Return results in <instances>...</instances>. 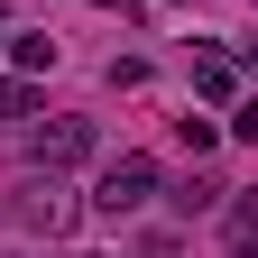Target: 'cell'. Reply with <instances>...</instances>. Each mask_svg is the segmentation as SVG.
<instances>
[{"label": "cell", "instance_id": "6da1fadb", "mask_svg": "<svg viewBox=\"0 0 258 258\" xmlns=\"http://www.w3.org/2000/svg\"><path fill=\"white\" fill-rule=\"evenodd\" d=\"M74 221V184H64V166H28L19 194H10V231H64Z\"/></svg>", "mask_w": 258, "mask_h": 258}, {"label": "cell", "instance_id": "7a4b0ae2", "mask_svg": "<svg viewBox=\"0 0 258 258\" xmlns=\"http://www.w3.org/2000/svg\"><path fill=\"white\" fill-rule=\"evenodd\" d=\"M148 194H157V166L129 148V157H111V166H102V184H92V212H111V221H120V212H139Z\"/></svg>", "mask_w": 258, "mask_h": 258}, {"label": "cell", "instance_id": "3957f363", "mask_svg": "<svg viewBox=\"0 0 258 258\" xmlns=\"http://www.w3.org/2000/svg\"><path fill=\"white\" fill-rule=\"evenodd\" d=\"M28 157H37V166H83V157H92V120H74V111L37 120V129H28Z\"/></svg>", "mask_w": 258, "mask_h": 258}, {"label": "cell", "instance_id": "277c9868", "mask_svg": "<svg viewBox=\"0 0 258 258\" xmlns=\"http://www.w3.org/2000/svg\"><path fill=\"white\" fill-rule=\"evenodd\" d=\"M10 64H19V74H46V64H55V37H46V28H19V37H10Z\"/></svg>", "mask_w": 258, "mask_h": 258}, {"label": "cell", "instance_id": "5b68a950", "mask_svg": "<svg viewBox=\"0 0 258 258\" xmlns=\"http://www.w3.org/2000/svg\"><path fill=\"white\" fill-rule=\"evenodd\" d=\"M194 92H203V102H231V92H240L231 55H203V64H194Z\"/></svg>", "mask_w": 258, "mask_h": 258}, {"label": "cell", "instance_id": "8992f818", "mask_svg": "<svg viewBox=\"0 0 258 258\" xmlns=\"http://www.w3.org/2000/svg\"><path fill=\"white\" fill-rule=\"evenodd\" d=\"M221 221H231V249H258V184H249V194H240Z\"/></svg>", "mask_w": 258, "mask_h": 258}, {"label": "cell", "instance_id": "52a82bcc", "mask_svg": "<svg viewBox=\"0 0 258 258\" xmlns=\"http://www.w3.org/2000/svg\"><path fill=\"white\" fill-rule=\"evenodd\" d=\"M28 111H37V83H28V74H0V120H28Z\"/></svg>", "mask_w": 258, "mask_h": 258}, {"label": "cell", "instance_id": "ba28073f", "mask_svg": "<svg viewBox=\"0 0 258 258\" xmlns=\"http://www.w3.org/2000/svg\"><path fill=\"white\" fill-rule=\"evenodd\" d=\"M212 203H221V184H212V175H184V184H175V212H184V221H194V212H212Z\"/></svg>", "mask_w": 258, "mask_h": 258}, {"label": "cell", "instance_id": "9c48e42d", "mask_svg": "<svg viewBox=\"0 0 258 258\" xmlns=\"http://www.w3.org/2000/svg\"><path fill=\"white\" fill-rule=\"evenodd\" d=\"M221 129H231V139H258V92H249V102H240L231 120H221Z\"/></svg>", "mask_w": 258, "mask_h": 258}, {"label": "cell", "instance_id": "30bf717a", "mask_svg": "<svg viewBox=\"0 0 258 258\" xmlns=\"http://www.w3.org/2000/svg\"><path fill=\"white\" fill-rule=\"evenodd\" d=\"M92 10H129V0H92Z\"/></svg>", "mask_w": 258, "mask_h": 258}, {"label": "cell", "instance_id": "8fae6325", "mask_svg": "<svg viewBox=\"0 0 258 258\" xmlns=\"http://www.w3.org/2000/svg\"><path fill=\"white\" fill-rule=\"evenodd\" d=\"M240 258H258V249H240Z\"/></svg>", "mask_w": 258, "mask_h": 258}, {"label": "cell", "instance_id": "7c38bea8", "mask_svg": "<svg viewBox=\"0 0 258 258\" xmlns=\"http://www.w3.org/2000/svg\"><path fill=\"white\" fill-rule=\"evenodd\" d=\"M249 55H258V46H249Z\"/></svg>", "mask_w": 258, "mask_h": 258}]
</instances>
